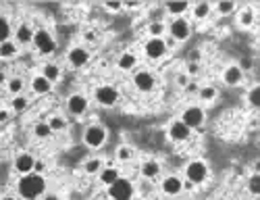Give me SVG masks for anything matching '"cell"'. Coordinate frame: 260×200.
Masks as SVG:
<instances>
[{"label":"cell","instance_id":"db71d44e","mask_svg":"<svg viewBox=\"0 0 260 200\" xmlns=\"http://www.w3.org/2000/svg\"><path fill=\"white\" fill-rule=\"evenodd\" d=\"M0 108H3V106H0Z\"/></svg>","mask_w":260,"mask_h":200},{"label":"cell","instance_id":"f5cc1de1","mask_svg":"<svg viewBox=\"0 0 260 200\" xmlns=\"http://www.w3.org/2000/svg\"><path fill=\"white\" fill-rule=\"evenodd\" d=\"M0 200H19V196H11V194H5V196H0Z\"/></svg>","mask_w":260,"mask_h":200},{"label":"cell","instance_id":"f35d334b","mask_svg":"<svg viewBox=\"0 0 260 200\" xmlns=\"http://www.w3.org/2000/svg\"><path fill=\"white\" fill-rule=\"evenodd\" d=\"M185 73H187L189 79H191V77H196V75L200 73V63H189V61H187V65H185Z\"/></svg>","mask_w":260,"mask_h":200},{"label":"cell","instance_id":"484cf974","mask_svg":"<svg viewBox=\"0 0 260 200\" xmlns=\"http://www.w3.org/2000/svg\"><path fill=\"white\" fill-rule=\"evenodd\" d=\"M146 34L148 38H165L167 36V21L162 19H152L146 25Z\"/></svg>","mask_w":260,"mask_h":200},{"label":"cell","instance_id":"8992f818","mask_svg":"<svg viewBox=\"0 0 260 200\" xmlns=\"http://www.w3.org/2000/svg\"><path fill=\"white\" fill-rule=\"evenodd\" d=\"M94 100H96V104H100L104 108H113L121 100V94H119L117 88L111 85V83H98L94 88Z\"/></svg>","mask_w":260,"mask_h":200},{"label":"cell","instance_id":"bcb514c9","mask_svg":"<svg viewBox=\"0 0 260 200\" xmlns=\"http://www.w3.org/2000/svg\"><path fill=\"white\" fill-rule=\"evenodd\" d=\"M162 40H165V46H167V50H169V52H171L173 48H177V42H175V40H173V38H169V36H165Z\"/></svg>","mask_w":260,"mask_h":200},{"label":"cell","instance_id":"60d3db41","mask_svg":"<svg viewBox=\"0 0 260 200\" xmlns=\"http://www.w3.org/2000/svg\"><path fill=\"white\" fill-rule=\"evenodd\" d=\"M104 9H106L108 13H119V11H123L125 7H123V3H117V0H111V3H104Z\"/></svg>","mask_w":260,"mask_h":200},{"label":"cell","instance_id":"b9f144b4","mask_svg":"<svg viewBox=\"0 0 260 200\" xmlns=\"http://www.w3.org/2000/svg\"><path fill=\"white\" fill-rule=\"evenodd\" d=\"M175 83H177L179 88H185V85L189 83V77H187V73H185V71L177 73V77H175Z\"/></svg>","mask_w":260,"mask_h":200},{"label":"cell","instance_id":"277c9868","mask_svg":"<svg viewBox=\"0 0 260 200\" xmlns=\"http://www.w3.org/2000/svg\"><path fill=\"white\" fill-rule=\"evenodd\" d=\"M106 196L111 200H134L136 196V184L129 180V177H119L115 184H111L106 188Z\"/></svg>","mask_w":260,"mask_h":200},{"label":"cell","instance_id":"9a60e30c","mask_svg":"<svg viewBox=\"0 0 260 200\" xmlns=\"http://www.w3.org/2000/svg\"><path fill=\"white\" fill-rule=\"evenodd\" d=\"M90 59H92V52L85 46H73L67 52V63H69V67H73V69H81V67H85L90 63Z\"/></svg>","mask_w":260,"mask_h":200},{"label":"cell","instance_id":"9c48e42d","mask_svg":"<svg viewBox=\"0 0 260 200\" xmlns=\"http://www.w3.org/2000/svg\"><path fill=\"white\" fill-rule=\"evenodd\" d=\"M167 36L173 38L177 44L189 40L191 36V23L185 19V17H177V19H171L167 23Z\"/></svg>","mask_w":260,"mask_h":200},{"label":"cell","instance_id":"e0dca14e","mask_svg":"<svg viewBox=\"0 0 260 200\" xmlns=\"http://www.w3.org/2000/svg\"><path fill=\"white\" fill-rule=\"evenodd\" d=\"M34 165H36V157L31 152H19L15 161H13V169L19 173V175H27V173H34Z\"/></svg>","mask_w":260,"mask_h":200},{"label":"cell","instance_id":"3957f363","mask_svg":"<svg viewBox=\"0 0 260 200\" xmlns=\"http://www.w3.org/2000/svg\"><path fill=\"white\" fill-rule=\"evenodd\" d=\"M81 140L90 150H100L108 140V129L102 123H90L88 127L83 129Z\"/></svg>","mask_w":260,"mask_h":200},{"label":"cell","instance_id":"d4e9b609","mask_svg":"<svg viewBox=\"0 0 260 200\" xmlns=\"http://www.w3.org/2000/svg\"><path fill=\"white\" fill-rule=\"evenodd\" d=\"M25 88H27V81L21 77V75H13V77H9V81H7V92L11 94V98L23 94Z\"/></svg>","mask_w":260,"mask_h":200},{"label":"cell","instance_id":"d6986e66","mask_svg":"<svg viewBox=\"0 0 260 200\" xmlns=\"http://www.w3.org/2000/svg\"><path fill=\"white\" fill-rule=\"evenodd\" d=\"M96 177H98V184H100V186L108 188V186L115 184L119 177H121V169H119L117 165H104Z\"/></svg>","mask_w":260,"mask_h":200},{"label":"cell","instance_id":"7dc6e473","mask_svg":"<svg viewBox=\"0 0 260 200\" xmlns=\"http://www.w3.org/2000/svg\"><path fill=\"white\" fill-rule=\"evenodd\" d=\"M11 121V110L0 108V123H9Z\"/></svg>","mask_w":260,"mask_h":200},{"label":"cell","instance_id":"52a82bcc","mask_svg":"<svg viewBox=\"0 0 260 200\" xmlns=\"http://www.w3.org/2000/svg\"><path fill=\"white\" fill-rule=\"evenodd\" d=\"M179 121L185 123L191 131L193 129H200L206 121V110L202 108V104H187L183 110H181V115H179Z\"/></svg>","mask_w":260,"mask_h":200},{"label":"cell","instance_id":"44dd1931","mask_svg":"<svg viewBox=\"0 0 260 200\" xmlns=\"http://www.w3.org/2000/svg\"><path fill=\"white\" fill-rule=\"evenodd\" d=\"M29 88H31V92H34L36 96H46V94L52 92V88H54V85H52L44 75H42V73H38V75L31 77Z\"/></svg>","mask_w":260,"mask_h":200},{"label":"cell","instance_id":"836d02e7","mask_svg":"<svg viewBox=\"0 0 260 200\" xmlns=\"http://www.w3.org/2000/svg\"><path fill=\"white\" fill-rule=\"evenodd\" d=\"M13 38V25L7 15H0V44Z\"/></svg>","mask_w":260,"mask_h":200},{"label":"cell","instance_id":"ac0fdd59","mask_svg":"<svg viewBox=\"0 0 260 200\" xmlns=\"http://www.w3.org/2000/svg\"><path fill=\"white\" fill-rule=\"evenodd\" d=\"M138 63H140V59L134 50H125L117 56V69L125 71V73H134L138 69Z\"/></svg>","mask_w":260,"mask_h":200},{"label":"cell","instance_id":"8fae6325","mask_svg":"<svg viewBox=\"0 0 260 200\" xmlns=\"http://www.w3.org/2000/svg\"><path fill=\"white\" fill-rule=\"evenodd\" d=\"M158 190L162 196L167 198H177L183 194V177L181 175H175V173H171V175H165L160 184H158Z\"/></svg>","mask_w":260,"mask_h":200},{"label":"cell","instance_id":"7a4b0ae2","mask_svg":"<svg viewBox=\"0 0 260 200\" xmlns=\"http://www.w3.org/2000/svg\"><path fill=\"white\" fill-rule=\"evenodd\" d=\"M208 175H210V169H208V163L202 161V159H191L185 169H183V180H187L189 184L193 186H202L208 182Z\"/></svg>","mask_w":260,"mask_h":200},{"label":"cell","instance_id":"7bdbcfd3","mask_svg":"<svg viewBox=\"0 0 260 200\" xmlns=\"http://www.w3.org/2000/svg\"><path fill=\"white\" fill-rule=\"evenodd\" d=\"M83 40L85 42H96L98 40V30H85L83 32Z\"/></svg>","mask_w":260,"mask_h":200},{"label":"cell","instance_id":"5bb4252c","mask_svg":"<svg viewBox=\"0 0 260 200\" xmlns=\"http://www.w3.org/2000/svg\"><path fill=\"white\" fill-rule=\"evenodd\" d=\"M34 34H36V30L31 27V23L29 21H21V23L13 30V40L17 42V46L21 48V46H31L34 44Z\"/></svg>","mask_w":260,"mask_h":200},{"label":"cell","instance_id":"1f68e13d","mask_svg":"<svg viewBox=\"0 0 260 200\" xmlns=\"http://www.w3.org/2000/svg\"><path fill=\"white\" fill-rule=\"evenodd\" d=\"M27 108H29V98L25 94H19V96L11 98V110L13 113H25Z\"/></svg>","mask_w":260,"mask_h":200},{"label":"cell","instance_id":"e575fe53","mask_svg":"<svg viewBox=\"0 0 260 200\" xmlns=\"http://www.w3.org/2000/svg\"><path fill=\"white\" fill-rule=\"evenodd\" d=\"M46 123L50 125V129H52L54 133H60V131H64V129H67V127H69V121H67V119H64L62 115H50Z\"/></svg>","mask_w":260,"mask_h":200},{"label":"cell","instance_id":"ffe728a7","mask_svg":"<svg viewBox=\"0 0 260 200\" xmlns=\"http://www.w3.org/2000/svg\"><path fill=\"white\" fill-rule=\"evenodd\" d=\"M244 77H246V73H244L235 63H233V65H227L225 71H223V83H225V85H231V88L240 85V83L244 81Z\"/></svg>","mask_w":260,"mask_h":200},{"label":"cell","instance_id":"d590c367","mask_svg":"<svg viewBox=\"0 0 260 200\" xmlns=\"http://www.w3.org/2000/svg\"><path fill=\"white\" fill-rule=\"evenodd\" d=\"M246 188H248L250 196H254V198L260 194V173H258V171H252V175L248 177V184H246Z\"/></svg>","mask_w":260,"mask_h":200},{"label":"cell","instance_id":"f6af8a7d","mask_svg":"<svg viewBox=\"0 0 260 200\" xmlns=\"http://www.w3.org/2000/svg\"><path fill=\"white\" fill-rule=\"evenodd\" d=\"M44 171H46V163H44V161H38V159H36V165H34V173H42V175H44Z\"/></svg>","mask_w":260,"mask_h":200},{"label":"cell","instance_id":"7402d4cb","mask_svg":"<svg viewBox=\"0 0 260 200\" xmlns=\"http://www.w3.org/2000/svg\"><path fill=\"white\" fill-rule=\"evenodd\" d=\"M136 157H138V150H136L132 144H121V146H117V150H115V159H117L121 165H129L132 161H136Z\"/></svg>","mask_w":260,"mask_h":200},{"label":"cell","instance_id":"d6a6232c","mask_svg":"<svg viewBox=\"0 0 260 200\" xmlns=\"http://www.w3.org/2000/svg\"><path fill=\"white\" fill-rule=\"evenodd\" d=\"M254 21H256L254 9H252V7H244V9L240 11V19H237V23H240L242 27H252Z\"/></svg>","mask_w":260,"mask_h":200},{"label":"cell","instance_id":"f1b7e54d","mask_svg":"<svg viewBox=\"0 0 260 200\" xmlns=\"http://www.w3.org/2000/svg\"><path fill=\"white\" fill-rule=\"evenodd\" d=\"M189 13L196 21H204V19H208L212 15V5L210 3H196L189 9Z\"/></svg>","mask_w":260,"mask_h":200},{"label":"cell","instance_id":"816d5d0a","mask_svg":"<svg viewBox=\"0 0 260 200\" xmlns=\"http://www.w3.org/2000/svg\"><path fill=\"white\" fill-rule=\"evenodd\" d=\"M7 81H9V77H7V73L0 69V85H7Z\"/></svg>","mask_w":260,"mask_h":200},{"label":"cell","instance_id":"ba28073f","mask_svg":"<svg viewBox=\"0 0 260 200\" xmlns=\"http://www.w3.org/2000/svg\"><path fill=\"white\" fill-rule=\"evenodd\" d=\"M132 83L140 94H150L156 90V75L150 69H136L132 73Z\"/></svg>","mask_w":260,"mask_h":200},{"label":"cell","instance_id":"5b68a950","mask_svg":"<svg viewBox=\"0 0 260 200\" xmlns=\"http://www.w3.org/2000/svg\"><path fill=\"white\" fill-rule=\"evenodd\" d=\"M31 46L38 50L40 56H50V54L56 50V40H54V36L50 34V30L38 27L36 34H34V44H31Z\"/></svg>","mask_w":260,"mask_h":200},{"label":"cell","instance_id":"83f0119b","mask_svg":"<svg viewBox=\"0 0 260 200\" xmlns=\"http://www.w3.org/2000/svg\"><path fill=\"white\" fill-rule=\"evenodd\" d=\"M219 96V90H216V85H200V90L196 94V98L202 102V104H210L216 100Z\"/></svg>","mask_w":260,"mask_h":200},{"label":"cell","instance_id":"8d00e7d4","mask_svg":"<svg viewBox=\"0 0 260 200\" xmlns=\"http://www.w3.org/2000/svg\"><path fill=\"white\" fill-rule=\"evenodd\" d=\"M237 9V5L235 3H229V0H227V3H216L214 7H212V11H216V13H219V15H231L233 11Z\"/></svg>","mask_w":260,"mask_h":200},{"label":"cell","instance_id":"2e32d148","mask_svg":"<svg viewBox=\"0 0 260 200\" xmlns=\"http://www.w3.org/2000/svg\"><path fill=\"white\" fill-rule=\"evenodd\" d=\"M160 173H162V165H160V161H156V159H146V161H142V165H140V175H142V180H146V182H154V180H158V177H160Z\"/></svg>","mask_w":260,"mask_h":200},{"label":"cell","instance_id":"4dcf8cb0","mask_svg":"<svg viewBox=\"0 0 260 200\" xmlns=\"http://www.w3.org/2000/svg\"><path fill=\"white\" fill-rule=\"evenodd\" d=\"M34 136H36L38 140H50V138L54 136V131L50 129V125H48L46 121H38V123L34 125Z\"/></svg>","mask_w":260,"mask_h":200},{"label":"cell","instance_id":"74e56055","mask_svg":"<svg viewBox=\"0 0 260 200\" xmlns=\"http://www.w3.org/2000/svg\"><path fill=\"white\" fill-rule=\"evenodd\" d=\"M258 94H260V88H258V85H254L252 90L248 92V102H250V106H254V108L260 104V100H258Z\"/></svg>","mask_w":260,"mask_h":200},{"label":"cell","instance_id":"681fc988","mask_svg":"<svg viewBox=\"0 0 260 200\" xmlns=\"http://www.w3.org/2000/svg\"><path fill=\"white\" fill-rule=\"evenodd\" d=\"M123 7L125 9H140L142 3H138V0H132V3H123Z\"/></svg>","mask_w":260,"mask_h":200},{"label":"cell","instance_id":"4316f807","mask_svg":"<svg viewBox=\"0 0 260 200\" xmlns=\"http://www.w3.org/2000/svg\"><path fill=\"white\" fill-rule=\"evenodd\" d=\"M40 73L44 75L52 85L62 77V69H60L56 63H44V65H42V71H40Z\"/></svg>","mask_w":260,"mask_h":200},{"label":"cell","instance_id":"cb8c5ba5","mask_svg":"<svg viewBox=\"0 0 260 200\" xmlns=\"http://www.w3.org/2000/svg\"><path fill=\"white\" fill-rule=\"evenodd\" d=\"M191 5L189 3H167L165 5V13L171 17V19H177V17H185L189 13Z\"/></svg>","mask_w":260,"mask_h":200},{"label":"cell","instance_id":"4fadbf2b","mask_svg":"<svg viewBox=\"0 0 260 200\" xmlns=\"http://www.w3.org/2000/svg\"><path fill=\"white\" fill-rule=\"evenodd\" d=\"M64 106H67V113L71 117H83L90 108V98L85 94H81V92H73L67 98V102H64Z\"/></svg>","mask_w":260,"mask_h":200},{"label":"cell","instance_id":"f546056e","mask_svg":"<svg viewBox=\"0 0 260 200\" xmlns=\"http://www.w3.org/2000/svg\"><path fill=\"white\" fill-rule=\"evenodd\" d=\"M102 167H104V161H102L100 157H90L88 161L83 163V167H81V169H83V173H85V175L96 177V175L100 173V169H102Z\"/></svg>","mask_w":260,"mask_h":200},{"label":"cell","instance_id":"ee69618b","mask_svg":"<svg viewBox=\"0 0 260 200\" xmlns=\"http://www.w3.org/2000/svg\"><path fill=\"white\" fill-rule=\"evenodd\" d=\"M237 67H240V69L246 73V71H250L252 69V59H242V63L240 65H237Z\"/></svg>","mask_w":260,"mask_h":200},{"label":"cell","instance_id":"ab89813d","mask_svg":"<svg viewBox=\"0 0 260 200\" xmlns=\"http://www.w3.org/2000/svg\"><path fill=\"white\" fill-rule=\"evenodd\" d=\"M198 90H200V83H198V81H193V79H189V83L183 88V92H185L187 96H196Z\"/></svg>","mask_w":260,"mask_h":200},{"label":"cell","instance_id":"7c38bea8","mask_svg":"<svg viewBox=\"0 0 260 200\" xmlns=\"http://www.w3.org/2000/svg\"><path fill=\"white\" fill-rule=\"evenodd\" d=\"M191 129L185 125V123H181L179 119H173L171 123H169V127H167V138L173 142V144H185V142H189L191 140Z\"/></svg>","mask_w":260,"mask_h":200},{"label":"cell","instance_id":"603a6c76","mask_svg":"<svg viewBox=\"0 0 260 200\" xmlns=\"http://www.w3.org/2000/svg\"><path fill=\"white\" fill-rule=\"evenodd\" d=\"M19 52H21V48L17 46V42L13 38L0 44V61H15L19 56Z\"/></svg>","mask_w":260,"mask_h":200},{"label":"cell","instance_id":"f907efd6","mask_svg":"<svg viewBox=\"0 0 260 200\" xmlns=\"http://www.w3.org/2000/svg\"><path fill=\"white\" fill-rule=\"evenodd\" d=\"M40 200H60V196L58 194H52V192H46Z\"/></svg>","mask_w":260,"mask_h":200},{"label":"cell","instance_id":"6da1fadb","mask_svg":"<svg viewBox=\"0 0 260 200\" xmlns=\"http://www.w3.org/2000/svg\"><path fill=\"white\" fill-rule=\"evenodd\" d=\"M15 190H17L19 200H40L48 192V180L42 173L19 175Z\"/></svg>","mask_w":260,"mask_h":200},{"label":"cell","instance_id":"30bf717a","mask_svg":"<svg viewBox=\"0 0 260 200\" xmlns=\"http://www.w3.org/2000/svg\"><path fill=\"white\" fill-rule=\"evenodd\" d=\"M142 52H144V56L148 61H154V63L156 61H162L169 54L162 38H146L144 44H142Z\"/></svg>","mask_w":260,"mask_h":200},{"label":"cell","instance_id":"c3c4849f","mask_svg":"<svg viewBox=\"0 0 260 200\" xmlns=\"http://www.w3.org/2000/svg\"><path fill=\"white\" fill-rule=\"evenodd\" d=\"M200 59H202V52L196 48V50H191V54H189V63H200Z\"/></svg>","mask_w":260,"mask_h":200}]
</instances>
